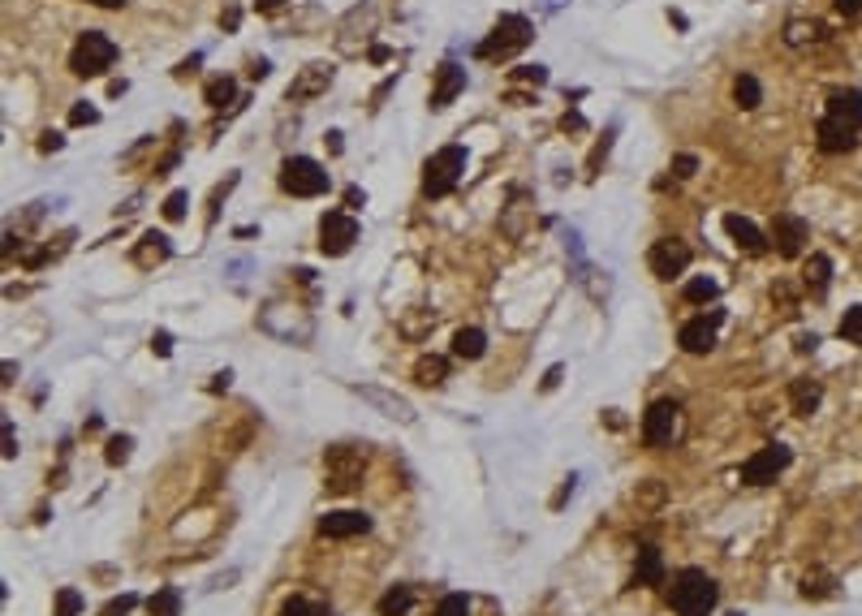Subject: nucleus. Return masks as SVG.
<instances>
[{
	"instance_id": "nucleus-1",
	"label": "nucleus",
	"mask_w": 862,
	"mask_h": 616,
	"mask_svg": "<svg viewBox=\"0 0 862 616\" xmlns=\"http://www.w3.org/2000/svg\"><path fill=\"white\" fill-rule=\"evenodd\" d=\"M668 600H673V612H677V616H707L712 608H716L720 591H716V582H712L703 569H682V573L673 578Z\"/></svg>"
},
{
	"instance_id": "nucleus-2",
	"label": "nucleus",
	"mask_w": 862,
	"mask_h": 616,
	"mask_svg": "<svg viewBox=\"0 0 862 616\" xmlns=\"http://www.w3.org/2000/svg\"><path fill=\"white\" fill-rule=\"evenodd\" d=\"M535 39V26H531V17L522 14H504L496 26H492V35L474 48V56L479 61H509L513 52H522L526 44Z\"/></svg>"
},
{
	"instance_id": "nucleus-3",
	"label": "nucleus",
	"mask_w": 862,
	"mask_h": 616,
	"mask_svg": "<svg viewBox=\"0 0 862 616\" xmlns=\"http://www.w3.org/2000/svg\"><path fill=\"white\" fill-rule=\"evenodd\" d=\"M117 66V44L108 39L104 31H82L78 44H74V52H69V69L78 74V78H99V74H108V69Z\"/></svg>"
},
{
	"instance_id": "nucleus-4",
	"label": "nucleus",
	"mask_w": 862,
	"mask_h": 616,
	"mask_svg": "<svg viewBox=\"0 0 862 616\" xmlns=\"http://www.w3.org/2000/svg\"><path fill=\"white\" fill-rule=\"evenodd\" d=\"M328 186H332L328 168L319 160H310V156H289V160L280 164V190H285V195L319 198V195H328Z\"/></svg>"
},
{
	"instance_id": "nucleus-5",
	"label": "nucleus",
	"mask_w": 862,
	"mask_h": 616,
	"mask_svg": "<svg viewBox=\"0 0 862 616\" xmlns=\"http://www.w3.org/2000/svg\"><path fill=\"white\" fill-rule=\"evenodd\" d=\"M466 173V146H440L436 156L423 164V195L427 198H444L457 190V181Z\"/></svg>"
},
{
	"instance_id": "nucleus-6",
	"label": "nucleus",
	"mask_w": 862,
	"mask_h": 616,
	"mask_svg": "<svg viewBox=\"0 0 862 616\" xmlns=\"http://www.w3.org/2000/svg\"><path fill=\"white\" fill-rule=\"evenodd\" d=\"M354 242H359V220L350 211H324V220H319V250H324L328 259L350 255Z\"/></svg>"
},
{
	"instance_id": "nucleus-7",
	"label": "nucleus",
	"mask_w": 862,
	"mask_h": 616,
	"mask_svg": "<svg viewBox=\"0 0 862 616\" xmlns=\"http://www.w3.org/2000/svg\"><path fill=\"white\" fill-rule=\"evenodd\" d=\"M324 470H328V487L332 491H354L362 479V470H367V453H359V449H328L324 457Z\"/></svg>"
},
{
	"instance_id": "nucleus-8",
	"label": "nucleus",
	"mask_w": 862,
	"mask_h": 616,
	"mask_svg": "<svg viewBox=\"0 0 862 616\" xmlns=\"http://www.w3.org/2000/svg\"><path fill=\"white\" fill-rule=\"evenodd\" d=\"M789 461H794V453H789L785 444H767V449H759V453H750L746 461H742V483L746 487L776 483V474H781Z\"/></svg>"
},
{
	"instance_id": "nucleus-9",
	"label": "nucleus",
	"mask_w": 862,
	"mask_h": 616,
	"mask_svg": "<svg viewBox=\"0 0 862 616\" xmlns=\"http://www.w3.org/2000/svg\"><path fill=\"white\" fill-rule=\"evenodd\" d=\"M690 259H695V250L685 242H677V237H660V242L651 246V255H647V268L660 280H673V276H682L685 268H690Z\"/></svg>"
},
{
	"instance_id": "nucleus-10",
	"label": "nucleus",
	"mask_w": 862,
	"mask_h": 616,
	"mask_svg": "<svg viewBox=\"0 0 862 616\" xmlns=\"http://www.w3.org/2000/svg\"><path fill=\"white\" fill-rule=\"evenodd\" d=\"M806 242H811V225H806L802 216L781 211V216L772 220V246H776V255L794 259V255H802V246H806Z\"/></svg>"
},
{
	"instance_id": "nucleus-11",
	"label": "nucleus",
	"mask_w": 862,
	"mask_h": 616,
	"mask_svg": "<svg viewBox=\"0 0 862 616\" xmlns=\"http://www.w3.org/2000/svg\"><path fill=\"white\" fill-rule=\"evenodd\" d=\"M677 401H655V406L643 414V439H647L651 449H664V444H673V436H677Z\"/></svg>"
},
{
	"instance_id": "nucleus-12",
	"label": "nucleus",
	"mask_w": 862,
	"mask_h": 616,
	"mask_svg": "<svg viewBox=\"0 0 862 616\" xmlns=\"http://www.w3.org/2000/svg\"><path fill=\"white\" fill-rule=\"evenodd\" d=\"M371 530V518L359 513V509H337V513H324L319 518V535L324 539H354Z\"/></svg>"
},
{
	"instance_id": "nucleus-13",
	"label": "nucleus",
	"mask_w": 862,
	"mask_h": 616,
	"mask_svg": "<svg viewBox=\"0 0 862 616\" xmlns=\"http://www.w3.org/2000/svg\"><path fill=\"white\" fill-rule=\"evenodd\" d=\"M858 134L854 126H846V121H837V116H819V130H815V138H819V151H828V156H837V151H854L858 146Z\"/></svg>"
},
{
	"instance_id": "nucleus-14",
	"label": "nucleus",
	"mask_w": 862,
	"mask_h": 616,
	"mask_svg": "<svg viewBox=\"0 0 862 616\" xmlns=\"http://www.w3.org/2000/svg\"><path fill=\"white\" fill-rule=\"evenodd\" d=\"M354 392H359L362 401H371L375 409H384V419L401 422V427H410V422H414V409H410L406 397H397V392H384V389H371V384H359Z\"/></svg>"
},
{
	"instance_id": "nucleus-15",
	"label": "nucleus",
	"mask_w": 862,
	"mask_h": 616,
	"mask_svg": "<svg viewBox=\"0 0 862 616\" xmlns=\"http://www.w3.org/2000/svg\"><path fill=\"white\" fill-rule=\"evenodd\" d=\"M466 91V69L453 66V61H444V66L436 69V86H431V108H449L457 96Z\"/></svg>"
},
{
	"instance_id": "nucleus-16",
	"label": "nucleus",
	"mask_w": 862,
	"mask_h": 616,
	"mask_svg": "<svg viewBox=\"0 0 862 616\" xmlns=\"http://www.w3.org/2000/svg\"><path fill=\"white\" fill-rule=\"evenodd\" d=\"M328 86H332V66H307V69H302V78L289 82V104H302V99L324 96Z\"/></svg>"
},
{
	"instance_id": "nucleus-17",
	"label": "nucleus",
	"mask_w": 862,
	"mask_h": 616,
	"mask_svg": "<svg viewBox=\"0 0 862 616\" xmlns=\"http://www.w3.org/2000/svg\"><path fill=\"white\" fill-rule=\"evenodd\" d=\"M677 341H682L685 354H712V349H716V324H712L707 315H703V319H690V324H682Z\"/></svg>"
},
{
	"instance_id": "nucleus-18",
	"label": "nucleus",
	"mask_w": 862,
	"mask_h": 616,
	"mask_svg": "<svg viewBox=\"0 0 862 616\" xmlns=\"http://www.w3.org/2000/svg\"><path fill=\"white\" fill-rule=\"evenodd\" d=\"M725 233H729V237L742 246L746 255H764V250H767V237L755 228V220L737 216V211H729V216H725Z\"/></svg>"
},
{
	"instance_id": "nucleus-19",
	"label": "nucleus",
	"mask_w": 862,
	"mask_h": 616,
	"mask_svg": "<svg viewBox=\"0 0 862 616\" xmlns=\"http://www.w3.org/2000/svg\"><path fill=\"white\" fill-rule=\"evenodd\" d=\"M828 116L846 121L854 130H862V96L858 91H832L828 96Z\"/></svg>"
},
{
	"instance_id": "nucleus-20",
	"label": "nucleus",
	"mask_w": 862,
	"mask_h": 616,
	"mask_svg": "<svg viewBox=\"0 0 862 616\" xmlns=\"http://www.w3.org/2000/svg\"><path fill=\"white\" fill-rule=\"evenodd\" d=\"M660 582H664V556H660V548H638L634 586H660Z\"/></svg>"
},
{
	"instance_id": "nucleus-21",
	"label": "nucleus",
	"mask_w": 862,
	"mask_h": 616,
	"mask_svg": "<svg viewBox=\"0 0 862 616\" xmlns=\"http://www.w3.org/2000/svg\"><path fill=\"white\" fill-rule=\"evenodd\" d=\"M168 255H173V246H168V237L151 228V233H143V246L134 250V263H138V268H156V263H164Z\"/></svg>"
},
{
	"instance_id": "nucleus-22",
	"label": "nucleus",
	"mask_w": 862,
	"mask_h": 616,
	"mask_svg": "<svg viewBox=\"0 0 862 616\" xmlns=\"http://www.w3.org/2000/svg\"><path fill=\"white\" fill-rule=\"evenodd\" d=\"M789 401H794V414L811 419L815 409H819V401H824V389H819L815 379H794V389H789Z\"/></svg>"
},
{
	"instance_id": "nucleus-23",
	"label": "nucleus",
	"mask_w": 862,
	"mask_h": 616,
	"mask_svg": "<svg viewBox=\"0 0 862 616\" xmlns=\"http://www.w3.org/2000/svg\"><path fill=\"white\" fill-rule=\"evenodd\" d=\"M453 354L466 358V362L483 358L488 354V332H483V328H461V332L453 337Z\"/></svg>"
},
{
	"instance_id": "nucleus-24",
	"label": "nucleus",
	"mask_w": 862,
	"mask_h": 616,
	"mask_svg": "<svg viewBox=\"0 0 862 616\" xmlns=\"http://www.w3.org/2000/svg\"><path fill=\"white\" fill-rule=\"evenodd\" d=\"M414 379H419L423 389H440V384L449 379V362H444L440 354L419 358V362H414Z\"/></svg>"
},
{
	"instance_id": "nucleus-25",
	"label": "nucleus",
	"mask_w": 862,
	"mask_h": 616,
	"mask_svg": "<svg viewBox=\"0 0 862 616\" xmlns=\"http://www.w3.org/2000/svg\"><path fill=\"white\" fill-rule=\"evenodd\" d=\"M733 99H737V108H759L764 104V86H759V78L755 74H737L733 78Z\"/></svg>"
},
{
	"instance_id": "nucleus-26",
	"label": "nucleus",
	"mask_w": 862,
	"mask_h": 616,
	"mask_svg": "<svg viewBox=\"0 0 862 616\" xmlns=\"http://www.w3.org/2000/svg\"><path fill=\"white\" fill-rule=\"evenodd\" d=\"M380 616H410L414 608V586H392L389 595H380Z\"/></svg>"
},
{
	"instance_id": "nucleus-27",
	"label": "nucleus",
	"mask_w": 862,
	"mask_h": 616,
	"mask_svg": "<svg viewBox=\"0 0 862 616\" xmlns=\"http://www.w3.org/2000/svg\"><path fill=\"white\" fill-rule=\"evenodd\" d=\"M806 289L819 298V293H828V280H832V259L828 255H811V263H806Z\"/></svg>"
},
{
	"instance_id": "nucleus-28",
	"label": "nucleus",
	"mask_w": 862,
	"mask_h": 616,
	"mask_svg": "<svg viewBox=\"0 0 862 616\" xmlns=\"http://www.w3.org/2000/svg\"><path fill=\"white\" fill-rule=\"evenodd\" d=\"M802 595L806 600H828V595H837V578H832L828 569H815V573L802 578Z\"/></svg>"
},
{
	"instance_id": "nucleus-29",
	"label": "nucleus",
	"mask_w": 862,
	"mask_h": 616,
	"mask_svg": "<svg viewBox=\"0 0 862 616\" xmlns=\"http://www.w3.org/2000/svg\"><path fill=\"white\" fill-rule=\"evenodd\" d=\"M151 616H181V591L177 586H160L151 600H147Z\"/></svg>"
},
{
	"instance_id": "nucleus-30",
	"label": "nucleus",
	"mask_w": 862,
	"mask_h": 616,
	"mask_svg": "<svg viewBox=\"0 0 862 616\" xmlns=\"http://www.w3.org/2000/svg\"><path fill=\"white\" fill-rule=\"evenodd\" d=\"M716 293H720V285L712 280V276H695V280H685L682 298H685V302H695V307H703V302H712Z\"/></svg>"
},
{
	"instance_id": "nucleus-31",
	"label": "nucleus",
	"mask_w": 862,
	"mask_h": 616,
	"mask_svg": "<svg viewBox=\"0 0 862 616\" xmlns=\"http://www.w3.org/2000/svg\"><path fill=\"white\" fill-rule=\"evenodd\" d=\"M233 96H238V82L228 78V74L212 78V82H208V91H203V99H208L212 108H225V104H233Z\"/></svg>"
},
{
	"instance_id": "nucleus-32",
	"label": "nucleus",
	"mask_w": 862,
	"mask_h": 616,
	"mask_svg": "<svg viewBox=\"0 0 862 616\" xmlns=\"http://www.w3.org/2000/svg\"><path fill=\"white\" fill-rule=\"evenodd\" d=\"M280 616H328V603L307 600V595H293V600L280 608Z\"/></svg>"
},
{
	"instance_id": "nucleus-33",
	"label": "nucleus",
	"mask_w": 862,
	"mask_h": 616,
	"mask_svg": "<svg viewBox=\"0 0 862 616\" xmlns=\"http://www.w3.org/2000/svg\"><path fill=\"white\" fill-rule=\"evenodd\" d=\"M841 341L862 345V302L846 310V319H841Z\"/></svg>"
},
{
	"instance_id": "nucleus-34",
	"label": "nucleus",
	"mask_w": 862,
	"mask_h": 616,
	"mask_svg": "<svg viewBox=\"0 0 862 616\" xmlns=\"http://www.w3.org/2000/svg\"><path fill=\"white\" fill-rule=\"evenodd\" d=\"M82 612V595L74 586H61L56 591V616H78Z\"/></svg>"
},
{
	"instance_id": "nucleus-35",
	"label": "nucleus",
	"mask_w": 862,
	"mask_h": 616,
	"mask_svg": "<svg viewBox=\"0 0 862 616\" xmlns=\"http://www.w3.org/2000/svg\"><path fill=\"white\" fill-rule=\"evenodd\" d=\"M436 616H471V600L466 595H444V600L436 603Z\"/></svg>"
},
{
	"instance_id": "nucleus-36",
	"label": "nucleus",
	"mask_w": 862,
	"mask_h": 616,
	"mask_svg": "<svg viewBox=\"0 0 862 616\" xmlns=\"http://www.w3.org/2000/svg\"><path fill=\"white\" fill-rule=\"evenodd\" d=\"M186 203H190V195H186V190H173V195L164 198V220H173V225L186 220Z\"/></svg>"
},
{
	"instance_id": "nucleus-37",
	"label": "nucleus",
	"mask_w": 862,
	"mask_h": 616,
	"mask_svg": "<svg viewBox=\"0 0 862 616\" xmlns=\"http://www.w3.org/2000/svg\"><path fill=\"white\" fill-rule=\"evenodd\" d=\"M130 449H134L130 436H113V439H108V453H104V457H108V466H121V461L130 457Z\"/></svg>"
},
{
	"instance_id": "nucleus-38",
	"label": "nucleus",
	"mask_w": 862,
	"mask_h": 616,
	"mask_svg": "<svg viewBox=\"0 0 862 616\" xmlns=\"http://www.w3.org/2000/svg\"><path fill=\"white\" fill-rule=\"evenodd\" d=\"M134 608H138V595H117V600L104 603V612L99 616H130Z\"/></svg>"
},
{
	"instance_id": "nucleus-39",
	"label": "nucleus",
	"mask_w": 862,
	"mask_h": 616,
	"mask_svg": "<svg viewBox=\"0 0 862 616\" xmlns=\"http://www.w3.org/2000/svg\"><path fill=\"white\" fill-rule=\"evenodd\" d=\"M815 35H819V22H811V26H806V22H789L785 39H789V44L797 48V44H806V39H815Z\"/></svg>"
},
{
	"instance_id": "nucleus-40",
	"label": "nucleus",
	"mask_w": 862,
	"mask_h": 616,
	"mask_svg": "<svg viewBox=\"0 0 862 616\" xmlns=\"http://www.w3.org/2000/svg\"><path fill=\"white\" fill-rule=\"evenodd\" d=\"M96 121H99V108H91L86 99L69 108V126H96Z\"/></svg>"
},
{
	"instance_id": "nucleus-41",
	"label": "nucleus",
	"mask_w": 862,
	"mask_h": 616,
	"mask_svg": "<svg viewBox=\"0 0 862 616\" xmlns=\"http://www.w3.org/2000/svg\"><path fill=\"white\" fill-rule=\"evenodd\" d=\"M634 500H638V504H660V500H664V487H660L655 479H651V483L643 487V491H634Z\"/></svg>"
},
{
	"instance_id": "nucleus-42",
	"label": "nucleus",
	"mask_w": 862,
	"mask_h": 616,
	"mask_svg": "<svg viewBox=\"0 0 862 616\" xmlns=\"http://www.w3.org/2000/svg\"><path fill=\"white\" fill-rule=\"evenodd\" d=\"M673 173H677V177H695V173H699V160H695V156H677V160H673Z\"/></svg>"
},
{
	"instance_id": "nucleus-43",
	"label": "nucleus",
	"mask_w": 862,
	"mask_h": 616,
	"mask_svg": "<svg viewBox=\"0 0 862 616\" xmlns=\"http://www.w3.org/2000/svg\"><path fill=\"white\" fill-rule=\"evenodd\" d=\"M518 78H522V82H535V86H543V82H548V69H543V66H522V69H518Z\"/></svg>"
},
{
	"instance_id": "nucleus-44",
	"label": "nucleus",
	"mask_w": 862,
	"mask_h": 616,
	"mask_svg": "<svg viewBox=\"0 0 862 616\" xmlns=\"http://www.w3.org/2000/svg\"><path fill=\"white\" fill-rule=\"evenodd\" d=\"M151 349H156L160 358H168L173 354V337H168V332H156V337H151Z\"/></svg>"
},
{
	"instance_id": "nucleus-45",
	"label": "nucleus",
	"mask_w": 862,
	"mask_h": 616,
	"mask_svg": "<svg viewBox=\"0 0 862 616\" xmlns=\"http://www.w3.org/2000/svg\"><path fill=\"white\" fill-rule=\"evenodd\" d=\"M17 457V439H14V422H5V461Z\"/></svg>"
},
{
	"instance_id": "nucleus-46",
	"label": "nucleus",
	"mask_w": 862,
	"mask_h": 616,
	"mask_svg": "<svg viewBox=\"0 0 862 616\" xmlns=\"http://www.w3.org/2000/svg\"><path fill=\"white\" fill-rule=\"evenodd\" d=\"M815 349H819V337H815V332H802V337H797V354H815Z\"/></svg>"
},
{
	"instance_id": "nucleus-47",
	"label": "nucleus",
	"mask_w": 862,
	"mask_h": 616,
	"mask_svg": "<svg viewBox=\"0 0 862 616\" xmlns=\"http://www.w3.org/2000/svg\"><path fill=\"white\" fill-rule=\"evenodd\" d=\"M198 66H203V56H198V52H195L190 61H181V66H177V78H190V74H195Z\"/></svg>"
},
{
	"instance_id": "nucleus-48",
	"label": "nucleus",
	"mask_w": 862,
	"mask_h": 616,
	"mask_svg": "<svg viewBox=\"0 0 862 616\" xmlns=\"http://www.w3.org/2000/svg\"><path fill=\"white\" fill-rule=\"evenodd\" d=\"M561 130H586V121L578 113H565L561 116Z\"/></svg>"
},
{
	"instance_id": "nucleus-49",
	"label": "nucleus",
	"mask_w": 862,
	"mask_h": 616,
	"mask_svg": "<svg viewBox=\"0 0 862 616\" xmlns=\"http://www.w3.org/2000/svg\"><path fill=\"white\" fill-rule=\"evenodd\" d=\"M837 14H846V17L862 14V0H837Z\"/></svg>"
},
{
	"instance_id": "nucleus-50",
	"label": "nucleus",
	"mask_w": 862,
	"mask_h": 616,
	"mask_svg": "<svg viewBox=\"0 0 862 616\" xmlns=\"http://www.w3.org/2000/svg\"><path fill=\"white\" fill-rule=\"evenodd\" d=\"M238 22H242V9H225V14H220V26H225V31H233Z\"/></svg>"
},
{
	"instance_id": "nucleus-51",
	"label": "nucleus",
	"mask_w": 862,
	"mask_h": 616,
	"mask_svg": "<svg viewBox=\"0 0 862 616\" xmlns=\"http://www.w3.org/2000/svg\"><path fill=\"white\" fill-rule=\"evenodd\" d=\"M561 375H565V367H553V371L543 375V392H553L556 384H561Z\"/></svg>"
},
{
	"instance_id": "nucleus-52",
	"label": "nucleus",
	"mask_w": 862,
	"mask_h": 616,
	"mask_svg": "<svg viewBox=\"0 0 862 616\" xmlns=\"http://www.w3.org/2000/svg\"><path fill=\"white\" fill-rule=\"evenodd\" d=\"M345 203H350V207H362V203H367V195H362L359 186H350V190H345Z\"/></svg>"
},
{
	"instance_id": "nucleus-53",
	"label": "nucleus",
	"mask_w": 862,
	"mask_h": 616,
	"mask_svg": "<svg viewBox=\"0 0 862 616\" xmlns=\"http://www.w3.org/2000/svg\"><path fill=\"white\" fill-rule=\"evenodd\" d=\"M268 69H272V66H268L263 56H259V61H250V78H255V82H259V78H268Z\"/></svg>"
},
{
	"instance_id": "nucleus-54",
	"label": "nucleus",
	"mask_w": 862,
	"mask_h": 616,
	"mask_svg": "<svg viewBox=\"0 0 862 616\" xmlns=\"http://www.w3.org/2000/svg\"><path fill=\"white\" fill-rule=\"evenodd\" d=\"M228 379H233V375H228V371L212 375V392H225V389H228Z\"/></svg>"
},
{
	"instance_id": "nucleus-55",
	"label": "nucleus",
	"mask_w": 862,
	"mask_h": 616,
	"mask_svg": "<svg viewBox=\"0 0 862 616\" xmlns=\"http://www.w3.org/2000/svg\"><path fill=\"white\" fill-rule=\"evenodd\" d=\"M61 143H66L61 134H44V143H39V146H44V151H56V146H61Z\"/></svg>"
},
{
	"instance_id": "nucleus-56",
	"label": "nucleus",
	"mask_w": 862,
	"mask_h": 616,
	"mask_svg": "<svg viewBox=\"0 0 862 616\" xmlns=\"http://www.w3.org/2000/svg\"><path fill=\"white\" fill-rule=\"evenodd\" d=\"M570 496H573V479H565V487H561V496H556V509H561V504H565V500H570Z\"/></svg>"
},
{
	"instance_id": "nucleus-57",
	"label": "nucleus",
	"mask_w": 862,
	"mask_h": 616,
	"mask_svg": "<svg viewBox=\"0 0 862 616\" xmlns=\"http://www.w3.org/2000/svg\"><path fill=\"white\" fill-rule=\"evenodd\" d=\"M324 143H328V151H332V156H341V134H337V130H332V134H328V138H324Z\"/></svg>"
},
{
	"instance_id": "nucleus-58",
	"label": "nucleus",
	"mask_w": 862,
	"mask_h": 616,
	"mask_svg": "<svg viewBox=\"0 0 862 616\" xmlns=\"http://www.w3.org/2000/svg\"><path fill=\"white\" fill-rule=\"evenodd\" d=\"M280 5H285V0H255V9H259V14H272V9H280Z\"/></svg>"
},
{
	"instance_id": "nucleus-59",
	"label": "nucleus",
	"mask_w": 862,
	"mask_h": 616,
	"mask_svg": "<svg viewBox=\"0 0 862 616\" xmlns=\"http://www.w3.org/2000/svg\"><path fill=\"white\" fill-rule=\"evenodd\" d=\"M91 5H99V9H121L126 0H91Z\"/></svg>"
}]
</instances>
